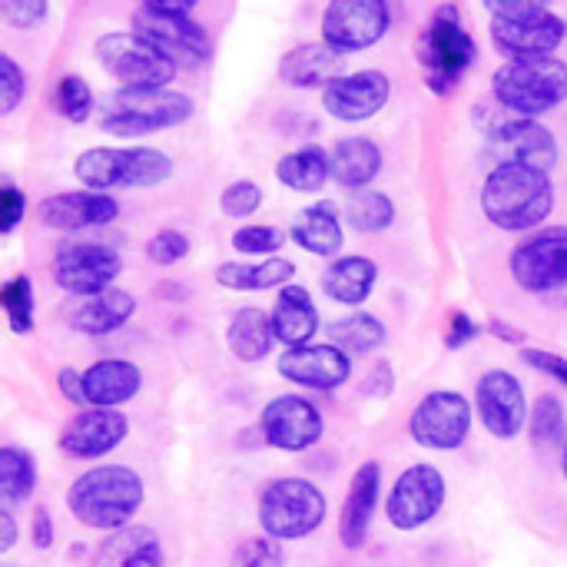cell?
Listing matches in <instances>:
<instances>
[{
	"mask_svg": "<svg viewBox=\"0 0 567 567\" xmlns=\"http://www.w3.org/2000/svg\"><path fill=\"white\" fill-rule=\"evenodd\" d=\"M475 60H478V43L462 23L458 7L442 3L432 13L419 40V63H422L429 90L439 96H449L462 83V76L472 70Z\"/></svg>",
	"mask_w": 567,
	"mask_h": 567,
	"instance_id": "277c9868",
	"label": "cell"
},
{
	"mask_svg": "<svg viewBox=\"0 0 567 567\" xmlns=\"http://www.w3.org/2000/svg\"><path fill=\"white\" fill-rule=\"evenodd\" d=\"M153 10L163 13H176V17H189V10H196V0H146Z\"/></svg>",
	"mask_w": 567,
	"mask_h": 567,
	"instance_id": "db71d44e",
	"label": "cell"
},
{
	"mask_svg": "<svg viewBox=\"0 0 567 567\" xmlns=\"http://www.w3.org/2000/svg\"><path fill=\"white\" fill-rule=\"evenodd\" d=\"M296 266L289 259H262V262H223L216 269V282L223 289H236V292H262V289H276V286H292Z\"/></svg>",
	"mask_w": 567,
	"mask_h": 567,
	"instance_id": "1f68e13d",
	"label": "cell"
},
{
	"mask_svg": "<svg viewBox=\"0 0 567 567\" xmlns=\"http://www.w3.org/2000/svg\"><path fill=\"white\" fill-rule=\"evenodd\" d=\"M143 389V372L126 359H100L83 372L86 405L93 409H116L130 402Z\"/></svg>",
	"mask_w": 567,
	"mask_h": 567,
	"instance_id": "d4e9b609",
	"label": "cell"
},
{
	"mask_svg": "<svg viewBox=\"0 0 567 567\" xmlns=\"http://www.w3.org/2000/svg\"><path fill=\"white\" fill-rule=\"evenodd\" d=\"M3 20L17 30H27V27H37L47 20V10L50 3L47 0H3Z\"/></svg>",
	"mask_w": 567,
	"mask_h": 567,
	"instance_id": "bcb514c9",
	"label": "cell"
},
{
	"mask_svg": "<svg viewBox=\"0 0 567 567\" xmlns=\"http://www.w3.org/2000/svg\"><path fill=\"white\" fill-rule=\"evenodd\" d=\"M492 93L505 110L535 120L567 100V63L558 56L508 60L495 70Z\"/></svg>",
	"mask_w": 567,
	"mask_h": 567,
	"instance_id": "52a82bcc",
	"label": "cell"
},
{
	"mask_svg": "<svg viewBox=\"0 0 567 567\" xmlns=\"http://www.w3.org/2000/svg\"><path fill=\"white\" fill-rule=\"evenodd\" d=\"M96 60L123 90H166L176 80V63L136 33H106L96 40Z\"/></svg>",
	"mask_w": 567,
	"mask_h": 567,
	"instance_id": "9c48e42d",
	"label": "cell"
},
{
	"mask_svg": "<svg viewBox=\"0 0 567 567\" xmlns=\"http://www.w3.org/2000/svg\"><path fill=\"white\" fill-rule=\"evenodd\" d=\"M379 488H382V465L379 462L359 465L352 475L349 495L342 502V515H339V538L349 551H359L369 542L372 518L379 508Z\"/></svg>",
	"mask_w": 567,
	"mask_h": 567,
	"instance_id": "603a6c76",
	"label": "cell"
},
{
	"mask_svg": "<svg viewBox=\"0 0 567 567\" xmlns=\"http://www.w3.org/2000/svg\"><path fill=\"white\" fill-rule=\"evenodd\" d=\"M326 332L329 346L342 349L346 355H369L385 342V322L372 312H352L346 319H336Z\"/></svg>",
	"mask_w": 567,
	"mask_h": 567,
	"instance_id": "e575fe53",
	"label": "cell"
},
{
	"mask_svg": "<svg viewBox=\"0 0 567 567\" xmlns=\"http://www.w3.org/2000/svg\"><path fill=\"white\" fill-rule=\"evenodd\" d=\"M289 236L309 256H332L342 249L346 229H342V219L336 216V209L329 203H312V206L296 213Z\"/></svg>",
	"mask_w": 567,
	"mask_h": 567,
	"instance_id": "f546056e",
	"label": "cell"
},
{
	"mask_svg": "<svg viewBox=\"0 0 567 567\" xmlns=\"http://www.w3.org/2000/svg\"><path fill=\"white\" fill-rule=\"evenodd\" d=\"M219 206L226 216L233 219H249L259 206H262V189L252 183V179H236L223 189L219 196Z\"/></svg>",
	"mask_w": 567,
	"mask_h": 567,
	"instance_id": "b9f144b4",
	"label": "cell"
},
{
	"mask_svg": "<svg viewBox=\"0 0 567 567\" xmlns=\"http://www.w3.org/2000/svg\"><path fill=\"white\" fill-rule=\"evenodd\" d=\"M196 103L179 90H116L100 103V126L110 136L136 140L193 120Z\"/></svg>",
	"mask_w": 567,
	"mask_h": 567,
	"instance_id": "5b68a950",
	"label": "cell"
},
{
	"mask_svg": "<svg viewBox=\"0 0 567 567\" xmlns=\"http://www.w3.org/2000/svg\"><path fill=\"white\" fill-rule=\"evenodd\" d=\"M482 336V326L468 316V312H452L449 316V329H445V346L449 349H462V346H468V342H475Z\"/></svg>",
	"mask_w": 567,
	"mask_h": 567,
	"instance_id": "681fc988",
	"label": "cell"
},
{
	"mask_svg": "<svg viewBox=\"0 0 567 567\" xmlns=\"http://www.w3.org/2000/svg\"><path fill=\"white\" fill-rule=\"evenodd\" d=\"M445 505V475L435 465H412L392 485L385 502L389 525L399 532H415L429 525Z\"/></svg>",
	"mask_w": 567,
	"mask_h": 567,
	"instance_id": "9a60e30c",
	"label": "cell"
},
{
	"mask_svg": "<svg viewBox=\"0 0 567 567\" xmlns=\"http://www.w3.org/2000/svg\"><path fill=\"white\" fill-rule=\"evenodd\" d=\"M50 272L63 292L96 299L110 292L113 279L123 272V256L103 243H60Z\"/></svg>",
	"mask_w": 567,
	"mask_h": 567,
	"instance_id": "8fae6325",
	"label": "cell"
},
{
	"mask_svg": "<svg viewBox=\"0 0 567 567\" xmlns=\"http://www.w3.org/2000/svg\"><path fill=\"white\" fill-rule=\"evenodd\" d=\"M522 359H525V365H532L535 372L558 379V382H561V385L567 389V359L565 355H558V352H548V349H525V352H522Z\"/></svg>",
	"mask_w": 567,
	"mask_h": 567,
	"instance_id": "c3c4849f",
	"label": "cell"
},
{
	"mask_svg": "<svg viewBox=\"0 0 567 567\" xmlns=\"http://www.w3.org/2000/svg\"><path fill=\"white\" fill-rule=\"evenodd\" d=\"M56 389L63 392V399H66L70 405H86L83 372H76V369H60V372H56Z\"/></svg>",
	"mask_w": 567,
	"mask_h": 567,
	"instance_id": "f907efd6",
	"label": "cell"
},
{
	"mask_svg": "<svg viewBox=\"0 0 567 567\" xmlns=\"http://www.w3.org/2000/svg\"><path fill=\"white\" fill-rule=\"evenodd\" d=\"M332 176V156L322 146H299L276 163V179L296 193H319Z\"/></svg>",
	"mask_w": 567,
	"mask_h": 567,
	"instance_id": "d6a6232c",
	"label": "cell"
},
{
	"mask_svg": "<svg viewBox=\"0 0 567 567\" xmlns=\"http://www.w3.org/2000/svg\"><path fill=\"white\" fill-rule=\"evenodd\" d=\"M0 306H3V316H7V326L13 336L33 332V282H30V276H13L10 282H3Z\"/></svg>",
	"mask_w": 567,
	"mask_h": 567,
	"instance_id": "f35d334b",
	"label": "cell"
},
{
	"mask_svg": "<svg viewBox=\"0 0 567 567\" xmlns=\"http://www.w3.org/2000/svg\"><path fill=\"white\" fill-rule=\"evenodd\" d=\"M96 567H163L159 535L143 525L113 532L96 551Z\"/></svg>",
	"mask_w": 567,
	"mask_h": 567,
	"instance_id": "f1b7e54d",
	"label": "cell"
},
{
	"mask_svg": "<svg viewBox=\"0 0 567 567\" xmlns=\"http://www.w3.org/2000/svg\"><path fill=\"white\" fill-rule=\"evenodd\" d=\"M379 282V266L365 256H339L322 272V292L339 306H362Z\"/></svg>",
	"mask_w": 567,
	"mask_h": 567,
	"instance_id": "83f0119b",
	"label": "cell"
},
{
	"mask_svg": "<svg viewBox=\"0 0 567 567\" xmlns=\"http://www.w3.org/2000/svg\"><path fill=\"white\" fill-rule=\"evenodd\" d=\"M23 96H27V76H23L20 63L3 53L0 56V113L10 116Z\"/></svg>",
	"mask_w": 567,
	"mask_h": 567,
	"instance_id": "f6af8a7d",
	"label": "cell"
},
{
	"mask_svg": "<svg viewBox=\"0 0 567 567\" xmlns=\"http://www.w3.org/2000/svg\"><path fill=\"white\" fill-rule=\"evenodd\" d=\"M30 535H33V545H37L40 551L53 548V518H50V512H47V508H37V512H33Z\"/></svg>",
	"mask_w": 567,
	"mask_h": 567,
	"instance_id": "816d5d0a",
	"label": "cell"
},
{
	"mask_svg": "<svg viewBox=\"0 0 567 567\" xmlns=\"http://www.w3.org/2000/svg\"><path fill=\"white\" fill-rule=\"evenodd\" d=\"M326 512V495L306 478H279L259 495V525L266 538L276 542H299L312 535L322 528Z\"/></svg>",
	"mask_w": 567,
	"mask_h": 567,
	"instance_id": "ba28073f",
	"label": "cell"
},
{
	"mask_svg": "<svg viewBox=\"0 0 567 567\" xmlns=\"http://www.w3.org/2000/svg\"><path fill=\"white\" fill-rule=\"evenodd\" d=\"M475 409H478L482 425L495 439H502V442H512L515 435H522V429L528 422L525 389L505 369H492V372H485L478 379V385H475Z\"/></svg>",
	"mask_w": 567,
	"mask_h": 567,
	"instance_id": "e0dca14e",
	"label": "cell"
},
{
	"mask_svg": "<svg viewBox=\"0 0 567 567\" xmlns=\"http://www.w3.org/2000/svg\"><path fill=\"white\" fill-rule=\"evenodd\" d=\"M332 179L346 189H365L382 173V150L369 136H342L332 146Z\"/></svg>",
	"mask_w": 567,
	"mask_h": 567,
	"instance_id": "4316f807",
	"label": "cell"
},
{
	"mask_svg": "<svg viewBox=\"0 0 567 567\" xmlns=\"http://www.w3.org/2000/svg\"><path fill=\"white\" fill-rule=\"evenodd\" d=\"M409 432L422 449L455 452L472 432V402L462 392H429L415 405Z\"/></svg>",
	"mask_w": 567,
	"mask_h": 567,
	"instance_id": "5bb4252c",
	"label": "cell"
},
{
	"mask_svg": "<svg viewBox=\"0 0 567 567\" xmlns=\"http://www.w3.org/2000/svg\"><path fill=\"white\" fill-rule=\"evenodd\" d=\"M269 319H272L276 342H282L286 349L312 346V336L319 332V309H316L309 289L296 286V282L279 292Z\"/></svg>",
	"mask_w": 567,
	"mask_h": 567,
	"instance_id": "cb8c5ba5",
	"label": "cell"
},
{
	"mask_svg": "<svg viewBox=\"0 0 567 567\" xmlns=\"http://www.w3.org/2000/svg\"><path fill=\"white\" fill-rule=\"evenodd\" d=\"M392 219H395V203L385 193L362 189V193H352L346 203V223L355 233H385Z\"/></svg>",
	"mask_w": 567,
	"mask_h": 567,
	"instance_id": "8d00e7d4",
	"label": "cell"
},
{
	"mask_svg": "<svg viewBox=\"0 0 567 567\" xmlns=\"http://www.w3.org/2000/svg\"><path fill=\"white\" fill-rule=\"evenodd\" d=\"M259 432H262L266 445H272L279 452H306V449L319 445L326 422H322V412L309 399L279 395L262 409Z\"/></svg>",
	"mask_w": 567,
	"mask_h": 567,
	"instance_id": "2e32d148",
	"label": "cell"
},
{
	"mask_svg": "<svg viewBox=\"0 0 567 567\" xmlns=\"http://www.w3.org/2000/svg\"><path fill=\"white\" fill-rule=\"evenodd\" d=\"M286 233L279 226H243L233 233V249L246 252V256H266L272 259L276 249H282Z\"/></svg>",
	"mask_w": 567,
	"mask_h": 567,
	"instance_id": "60d3db41",
	"label": "cell"
},
{
	"mask_svg": "<svg viewBox=\"0 0 567 567\" xmlns=\"http://www.w3.org/2000/svg\"><path fill=\"white\" fill-rule=\"evenodd\" d=\"M342 56L346 53L332 50L329 43H302L279 60V76H282V83H289L296 90H312V86L326 90L332 80L346 76Z\"/></svg>",
	"mask_w": 567,
	"mask_h": 567,
	"instance_id": "484cf974",
	"label": "cell"
},
{
	"mask_svg": "<svg viewBox=\"0 0 567 567\" xmlns=\"http://www.w3.org/2000/svg\"><path fill=\"white\" fill-rule=\"evenodd\" d=\"M93 90L83 76L76 73H66L56 80V90H53V106L60 116H66L70 123H83L90 113H93Z\"/></svg>",
	"mask_w": 567,
	"mask_h": 567,
	"instance_id": "ab89813d",
	"label": "cell"
},
{
	"mask_svg": "<svg viewBox=\"0 0 567 567\" xmlns=\"http://www.w3.org/2000/svg\"><path fill=\"white\" fill-rule=\"evenodd\" d=\"M279 375L302 385V389H319L332 392L349 382L352 375V355H346L336 346H299L286 349L276 362Z\"/></svg>",
	"mask_w": 567,
	"mask_h": 567,
	"instance_id": "44dd1931",
	"label": "cell"
},
{
	"mask_svg": "<svg viewBox=\"0 0 567 567\" xmlns=\"http://www.w3.org/2000/svg\"><path fill=\"white\" fill-rule=\"evenodd\" d=\"M7 567H10V565H7Z\"/></svg>",
	"mask_w": 567,
	"mask_h": 567,
	"instance_id": "6f0895ef",
	"label": "cell"
},
{
	"mask_svg": "<svg viewBox=\"0 0 567 567\" xmlns=\"http://www.w3.org/2000/svg\"><path fill=\"white\" fill-rule=\"evenodd\" d=\"M130 435V422L123 412L116 409H83L76 412L63 432H60V452L66 458H106L110 452H116L123 445V439Z\"/></svg>",
	"mask_w": 567,
	"mask_h": 567,
	"instance_id": "ac0fdd59",
	"label": "cell"
},
{
	"mask_svg": "<svg viewBox=\"0 0 567 567\" xmlns=\"http://www.w3.org/2000/svg\"><path fill=\"white\" fill-rule=\"evenodd\" d=\"M37 488V465L33 455L13 445L0 449V498L3 505H20L33 495Z\"/></svg>",
	"mask_w": 567,
	"mask_h": 567,
	"instance_id": "d590c367",
	"label": "cell"
},
{
	"mask_svg": "<svg viewBox=\"0 0 567 567\" xmlns=\"http://www.w3.org/2000/svg\"><path fill=\"white\" fill-rule=\"evenodd\" d=\"M73 173L93 193L150 189L173 176V159L153 146H96L76 156Z\"/></svg>",
	"mask_w": 567,
	"mask_h": 567,
	"instance_id": "8992f818",
	"label": "cell"
},
{
	"mask_svg": "<svg viewBox=\"0 0 567 567\" xmlns=\"http://www.w3.org/2000/svg\"><path fill=\"white\" fill-rule=\"evenodd\" d=\"M189 256V239L179 229H159L150 243H146V259L156 266H176Z\"/></svg>",
	"mask_w": 567,
	"mask_h": 567,
	"instance_id": "7bdbcfd3",
	"label": "cell"
},
{
	"mask_svg": "<svg viewBox=\"0 0 567 567\" xmlns=\"http://www.w3.org/2000/svg\"><path fill=\"white\" fill-rule=\"evenodd\" d=\"M130 23L140 40L156 47L176 66L196 70L213 56V40L193 17H176V13L153 10L150 3H140Z\"/></svg>",
	"mask_w": 567,
	"mask_h": 567,
	"instance_id": "30bf717a",
	"label": "cell"
},
{
	"mask_svg": "<svg viewBox=\"0 0 567 567\" xmlns=\"http://www.w3.org/2000/svg\"><path fill=\"white\" fill-rule=\"evenodd\" d=\"M515 282L525 292H558L567 286V226H548L522 239L508 259Z\"/></svg>",
	"mask_w": 567,
	"mask_h": 567,
	"instance_id": "7c38bea8",
	"label": "cell"
},
{
	"mask_svg": "<svg viewBox=\"0 0 567 567\" xmlns=\"http://www.w3.org/2000/svg\"><path fill=\"white\" fill-rule=\"evenodd\" d=\"M492 10V40L508 60L555 56L565 43L567 23L538 0H488Z\"/></svg>",
	"mask_w": 567,
	"mask_h": 567,
	"instance_id": "3957f363",
	"label": "cell"
},
{
	"mask_svg": "<svg viewBox=\"0 0 567 567\" xmlns=\"http://www.w3.org/2000/svg\"><path fill=\"white\" fill-rule=\"evenodd\" d=\"M17 545V522L10 515V508L0 512V551H10Z\"/></svg>",
	"mask_w": 567,
	"mask_h": 567,
	"instance_id": "f5cc1de1",
	"label": "cell"
},
{
	"mask_svg": "<svg viewBox=\"0 0 567 567\" xmlns=\"http://www.w3.org/2000/svg\"><path fill=\"white\" fill-rule=\"evenodd\" d=\"M392 23V3L385 0H332L322 13V43L339 53L375 47Z\"/></svg>",
	"mask_w": 567,
	"mask_h": 567,
	"instance_id": "4fadbf2b",
	"label": "cell"
},
{
	"mask_svg": "<svg viewBox=\"0 0 567 567\" xmlns=\"http://www.w3.org/2000/svg\"><path fill=\"white\" fill-rule=\"evenodd\" d=\"M23 213H27V196L17 189V186H3L0 189V233L3 236H10L13 229H17V223L23 219Z\"/></svg>",
	"mask_w": 567,
	"mask_h": 567,
	"instance_id": "7dc6e473",
	"label": "cell"
},
{
	"mask_svg": "<svg viewBox=\"0 0 567 567\" xmlns=\"http://www.w3.org/2000/svg\"><path fill=\"white\" fill-rule=\"evenodd\" d=\"M532 442L538 449H565L567 445L565 405L555 395H538V402L532 405Z\"/></svg>",
	"mask_w": 567,
	"mask_h": 567,
	"instance_id": "74e56055",
	"label": "cell"
},
{
	"mask_svg": "<svg viewBox=\"0 0 567 567\" xmlns=\"http://www.w3.org/2000/svg\"><path fill=\"white\" fill-rule=\"evenodd\" d=\"M392 93V80L382 70H355L339 80H332L322 90V106L329 116L342 123H362L372 120Z\"/></svg>",
	"mask_w": 567,
	"mask_h": 567,
	"instance_id": "d6986e66",
	"label": "cell"
},
{
	"mask_svg": "<svg viewBox=\"0 0 567 567\" xmlns=\"http://www.w3.org/2000/svg\"><path fill=\"white\" fill-rule=\"evenodd\" d=\"M561 468H565V478H567V445H565V455H561Z\"/></svg>",
	"mask_w": 567,
	"mask_h": 567,
	"instance_id": "9f6ffc18",
	"label": "cell"
},
{
	"mask_svg": "<svg viewBox=\"0 0 567 567\" xmlns=\"http://www.w3.org/2000/svg\"><path fill=\"white\" fill-rule=\"evenodd\" d=\"M482 209L505 233L542 226L555 209L551 173L525 163H498L482 186Z\"/></svg>",
	"mask_w": 567,
	"mask_h": 567,
	"instance_id": "6da1fadb",
	"label": "cell"
},
{
	"mask_svg": "<svg viewBox=\"0 0 567 567\" xmlns=\"http://www.w3.org/2000/svg\"><path fill=\"white\" fill-rule=\"evenodd\" d=\"M492 332H495L498 339L512 342V346H522V332H515V329H512V326H505V322H492Z\"/></svg>",
	"mask_w": 567,
	"mask_h": 567,
	"instance_id": "11a10c76",
	"label": "cell"
},
{
	"mask_svg": "<svg viewBox=\"0 0 567 567\" xmlns=\"http://www.w3.org/2000/svg\"><path fill=\"white\" fill-rule=\"evenodd\" d=\"M272 342H276L272 319L262 309H239L229 319L226 346H229V352L239 362H259V359H266L269 349H272Z\"/></svg>",
	"mask_w": 567,
	"mask_h": 567,
	"instance_id": "836d02e7",
	"label": "cell"
},
{
	"mask_svg": "<svg viewBox=\"0 0 567 567\" xmlns=\"http://www.w3.org/2000/svg\"><path fill=\"white\" fill-rule=\"evenodd\" d=\"M136 312V299L123 289H110L96 299H86L70 312V326L83 336H110L126 326Z\"/></svg>",
	"mask_w": 567,
	"mask_h": 567,
	"instance_id": "4dcf8cb0",
	"label": "cell"
},
{
	"mask_svg": "<svg viewBox=\"0 0 567 567\" xmlns=\"http://www.w3.org/2000/svg\"><path fill=\"white\" fill-rule=\"evenodd\" d=\"M488 153H495L498 163H525V166L551 169L558 163V140L545 123L515 116L488 133Z\"/></svg>",
	"mask_w": 567,
	"mask_h": 567,
	"instance_id": "ffe728a7",
	"label": "cell"
},
{
	"mask_svg": "<svg viewBox=\"0 0 567 567\" xmlns=\"http://www.w3.org/2000/svg\"><path fill=\"white\" fill-rule=\"evenodd\" d=\"M120 216V203L106 193H53L37 206V219L47 229H60V233H76V229H93V226H106Z\"/></svg>",
	"mask_w": 567,
	"mask_h": 567,
	"instance_id": "7402d4cb",
	"label": "cell"
},
{
	"mask_svg": "<svg viewBox=\"0 0 567 567\" xmlns=\"http://www.w3.org/2000/svg\"><path fill=\"white\" fill-rule=\"evenodd\" d=\"M233 567H282V545L276 538H249L236 548Z\"/></svg>",
	"mask_w": 567,
	"mask_h": 567,
	"instance_id": "ee69618b",
	"label": "cell"
},
{
	"mask_svg": "<svg viewBox=\"0 0 567 567\" xmlns=\"http://www.w3.org/2000/svg\"><path fill=\"white\" fill-rule=\"evenodd\" d=\"M146 488L143 478L126 465H100L83 472L66 488V508L70 515L96 532H123L130 528L133 515L143 508Z\"/></svg>",
	"mask_w": 567,
	"mask_h": 567,
	"instance_id": "7a4b0ae2",
	"label": "cell"
}]
</instances>
